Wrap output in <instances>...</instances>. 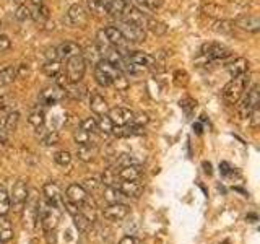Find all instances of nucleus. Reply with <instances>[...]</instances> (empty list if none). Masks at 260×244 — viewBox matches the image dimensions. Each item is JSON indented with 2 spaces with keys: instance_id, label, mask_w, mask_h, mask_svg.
Masks as SVG:
<instances>
[{
  "instance_id": "obj_51",
  "label": "nucleus",
  "mask_w": 260,
  "mask_h": 244,
  "mask_svg": "<svg viewBox=\"0 0 260 244\" xmlns=\"http://www.w3.org/2000/svg\"><path fill=\"white\" fill-rule=\"evenodd\" d=\"M46 59H47V62H52V60H60L57 47H49L46 51Z\"/></svg>"
},
{
  "instance_id": "obj_12",
  "label": "nucleus",
  "mask_w": 260,
  "mask_h": 244,
  "mask_svg": "<svg viewBox=\"0 0 260 244\" xmlns=\"http://www.w3.org/2000/svg\"><path fill=\"white\" fill-rule=\"evenodd\" d=\"M109 119L112 121V124L114 125H125V124H129V122H132V118H134V113H132L130 109H127V108H112V109H109Z\"/></svg>"
},
{
  "instance_id": "obj_57",
  "label": "nucleus",
  "mask_w": 260,
  "mask_h": 244,
  "mask_svg": "<svg viewBox=\"0 0 260 244\" xmlns=\"http://www.w3.org/2000/svg\"><path fill=\"white\" fill-rule=\"evenodd\" d=\"M193 129H197V134H200V132H202V125L200 124H193Z\"/></svg>"
},
{
  "instance_id": "obj_22",
  "label": "nucleus",
  "mask_w": 260,
  "mask_h": 244,
  "mask_svg": "<svg viewBox=\"0 0 260 244\" xmlns=\"http://www.w3.org/2000/svg\"><path fill=\"white\" fill-rule=\"evenodd\" d=\"M236 26L249 33H257L260 30V20L256 15H244L236 20Z\"/></svg>"
},
{
  "instance_id": "obj_19",
  "label": "nucleus",
  "mask_w": 260,
  "mask_h": 244,
  "mask_svg": "<svg viewBox=\"0 0 260 244\" xmlns=\"http://www.w3.org/2000/svg\"><path fill=\"white\" fill-rule=\"evenodd\" d=\"M125 62L129 64H135V65H142V67H151L154 64V55L148 54V52H142V51H135L132 54L125 55Z\"/></svg>"
},
{
  "instance_id": "obj_42",
  "label": "nucleus",
  "mask_w": 260,
  "mask_h": 244,
  "mask_svg": "<svg viewBox=\"0 0 260 244\" xmlns=\"http://www.w3.org/2000/svg\"><path fill=\"white\" fill-rule=\"evenodd\" d=\"M54 162L57 163L59 166H62V168H65V166H69L72 163V153L67 152V150H62V152L54 153Z\"/></svg>"
},
{
  "instance_id": "obj_25",
  "label": "nucleus",
  "mask_w": 260,
  "mask_h": 244,
  "mask_svg": "<svg viewBox=\"0 0 260 244\" xmlns=\"http://www.w3.org/2000/svg\"><path fill=\"white\" fill-rule=\"evenodd\" d=\"M90 108H91V111L96 116H104V114L109 113V104H108L106 99H104V96H101L99 93L91 95V98H90Z\"/></svg>"
},
{
  "instance_id": "obj_41",
  "label": "nucleus",
  "mask_w": 260,
  "mask_h": 244,
  "mask_svg": "<svg viewBox=\"0 0 260 244\" xmlns=\"http://www.w3.org/2000/svg\"><path fill=\"white\" fill-rule=\"evenodd\" d=\"M44 121H46V118H44L42 111H33V113L30 114V118H28L30 125H33L35 129H41V127L44 125Z\"/></svg>"
},
{
  "instance_id": "obj_40",
  "label": "nucleus",
  "mask_w": 260,
  "mask_h": 244,
  "mask_svg": "<svg viewBox=\"0 0 260 244\" xmlns=\"http://www.w3.org/2000/svg\"><path fill=\"white\" fill-rule=\"evenodd\" d=\"M215 31L221 33V35H233L234 31V23L228 20H220L215 23Z\"/></svg>"
},
{
  "instance_id": "obj_46",
  "label": "nucleus",
  "mask_w": 260,
  "mask_h": 244,
  "mask_svg": "<svg viewBox=\"0 0 260 244\" xmlns=\"http://www.w3.org/2000/svg\"><path fill=\"white\" fill-rule=\"evenodd\" d=\"M80 129L90 132V134H95V132H98V122H96L95 118H86V119L81 121Z\"/></svg>"
},
{
  "instance_id": "obj_36",
  "label": "nucleus",
  "mask_w": 260,
  "mask_h": 244,
  "mask_svg": "<svg viewBox=\"0 0 260 244\" xmlns=\"http://www.w3.org/2000/svg\"><path fill=\"white\" fill-rule=\"evenodd\" d=\"M117 169L115 168H109V169H104V173L101 176V182L104 186H117Z\"/></svg>"
},
{
  "instance_id": "obj_17",
  "label": "nucleus",
  "mask_w": 260,
  "mask_h": 244,
  "mask_svg": "<svg viewBox=\"0 0 260 244\" xmlns=\"http://www.w3.org/2000/svg\"><path fill=\"white\" fill-rule=\"evenodd\" d=\"M127 7H129V5H127L125 0H106V2L103 3L104 12L109 16H114V18H122Z\"/></svg>"
},
{
  "instance_id": "obj_37",
  "label": "nucleus",
  "mask_w": 260,
  "mask_h": 244,
  "mask_svg": "<svg viewBox=\"0 0 260 244\" xmlns=\"http://www.w3.org/2000/svg\"><path fill=\"white\" fill-rule=\"evenodd\" d=\"M74 140H75L76 145H91L93 134H90V132H86V130H83V129H78V130H75Z\"/></svg>"
},
{
  "instance_id": "obj_44",
  "label": "nucleus",
  "mask_w": 260,
  "mask_h": 244,
  "mask_svg": "<svg viewBox=\"0 0 260 244\" xmlns=\"http://www.w3.org/2000/svg\"><path fill=\"white\" fill-rule=\"evenodd\" d=\"M31 8L30 7H26L25 3H21L18 5V8H16V12H15V18L18 20V21H26V20H30L31 18Z\"/></svg>"
},
{
  "instance_id": "obj_5",
  "label": "nucleus",
  "mask_w": 260,
  "mask_h": 244,
  "mask_svg": "<svg viewBox=\"0 0 260 244\" xmlns=\"http://www.w3.org/2000/svg\"><path fill=\"white\" fill-rule=\"evenodd\" d=\"M85 72H86V62L81 55H75V57L67 59L64 74L67 75L70 83H80L83 77H85Z\"/></svg>"
},
{
  "instance_id": "obj_49",
  "label": "nucleus",
  "mask_w": 260,
  "mask_h": 244,
  "mask_svg": "<svg viewBox=\"0 0 260 244\" xmlns=\"http://www.w3.org/2000/svg\"><path fill=\"white\" fill-rule=\"evenodd\" d=\"M12 47V41L7 35H0V52H7Z\"/></svg>"
},
{
  "instance_id": "obj_62",
  "label": "nucleus",
  "mask_w": 260,
  "mask_h": 244,
  "mask_svg": "<svg viewBox=\"0 0 260 244\" xmlns=\"http://www.w3.org/2000/svg\"><path fill=\"white\" fill-rule=\"evenodd\" d=\"M0 244H2V243H0Z\"/></svg>"
},
{
  "instance_id": "obj_32",
  "label": "nucleus",
  "mask_w": 260,
  "mask_h": 244,
  "mask_svg": "<svg viewBox=\"0 0 260 244\" xmlns=\"http://www.w3.org/2000/svg\"><path fill=\"white\" fill-rule=\"evenodd\" d=\"M145 30H150L153 35H156V36H163L164 33L168 31V26H166L164 23H161V21H158V20L150 18V16H148L147 23H145Z\"/></svg>"
},
{
  "instance_id": "obj_21",
  "label": "nucleus",
  "mask_w": 260,
  "mask_h": 244,
  "mask_svg": "<svg viewBox=\"0 0 260 244\" xmlns=\"http://www.w3.org/2000/svg\"><path fill=\"white\" fill-rule=\"evenodd\" d=\"M103 35H104V38H106V41L114 47H120L127 42L124 35L120 33V30L117 26H106L103 30Z\"/></svg>"
},
{
  "instance_id": "obj_27",
  "label": "nucleus",
  "mask_w": 260,
  "mask_h": 244,
  "mask_svg": "<svg viewBox=\"0 0 260 244\" xmlns=\"http://www.w3.org/2000/svg\"><path fill=\"white\" fill-rule=\"evenodd\" d=\"M13 238V228L5 215H0V243H8Z\"/></svg>"
},
{
  "instance_id": "obj_20",
  "label": "nucleus",
  "mask_w": 260,
  "mask_h": 244,
  "mask_svg": "<svg viewBox=\"0 0 260 244\" xmlns=\"http://www.w3.org/2000/svg\"><path fill=\"white\" fill-rule=\"evenodd\" d=\"M143 132H145L143 130V127H138L135 124H132V122H129V124H125V125H114V129H112V134L119 138L143 135Z\"/></svg>"
},
{
  "instance_id": "obj_4",
  "label": "nucleus",
  "mask_w": 260,
  "mask_h": 244,
  "mask_svg": "<svg viewBox=\"0 0 260 244\" xmlns=\"http://www.w3.org/2000/svg\"><path fill=\"white\" fill-rule=\"evenodd\" d=\"M239 106H237V113L242 119H249V116L254 109L259 106L260 103V96H259V85H252L247 90V95H242L239 99Z\"/></svg>"
},
{
  "instance_id": "obj_52",
  "label": "nucleus",
  "mask_w": 260,
  "mask_h": 244,
  "mask_svg": "<svg viewBox=\"0 0 260 244\" xmlns=\"http://www.w3.org/2000/svg\"><path fill=\"white\" fill-rule=\"evenodd\" d=\"M249 119H251L252 127H257V125H259V121H260V109H259V106L252 111L251 116H249Z\"/></svg>"
},
{
  "instance_id": "obj_9",
  "label": "nucleus",
  "mask_w": 260,
  "mask_h": 244,
  "mask_svg": "<svg viewBox=\"0 0 260 244\" xmlns=\"http://www.w3.org/2000/svg\"><path fill=\"white\" fill-rule=\"evenodd\" d=\"M202 54L212 60H224L233 55V51L220 42H208L202 46Z\"/></svg>"
},
{
  "instance_id": "obj_6",
  "label": "nucleus",
  "mask_w": 260,
  "mask_h": 244,
  "mask_svg": "<svg viewBox=\"0 0 260 244\" xmlns=\"http://www.w3.org/2000/svg\"><path fill=\"white\" fill-rule=\"evenodd\" d=\"M39 197H37L36 191H31L28 194V199L25 202V225L28 228H35L37 221V212H39Z\"/></svg>"
},
{
  "instance_id": "obj_58",
  "label": "nucleus",
  "mask_w": 260,
  "mask_h": 244,
  "mask_svg": "<svg viewBox=\"0 0 260 244\" xmlns=\"http://www.w3.org/2000/svg\"><path fill=\"white\" fill-rule=\"evenodd\" d=\"M95 2H96V3H99V5H103L104 2H106V0H95Z\"/></svg>"
},
{
  "instance_id": "obj_47",
  "label": "nucleus",
  "mask_w": 260,
  "mask_h": 244,
  "mask_svg": "<svg viewBox=\"0 0 260 244\" xmlns=\"http://www.w3.org/2000/svg\"><path fill=\"white\" fill-rule=\"evenodd\" d=\"M99 184H101V182H99L96 177H86L85 181H83V187H85V191L88 192V191H96L98 187H99Z\"/></svg>"
},
{
  "instance_id": "obj_45",
  "label": "nucleus",
  "mask_w": 260,
  "mask_h": 244,
  "mask_svg": "<svg viewBox=\"0 0 260 244\" xmlns=\"http://www.w3.org/2000/svg\"><path fill=\"white\" fill-rule=\"evenodd\" d=\"M59 140H60V137L57 132H47V134L41 138V145L42 147H54V145H57Z\"/></svg>"
},
{
  "instance_id": "obj_2",
  "label": "nucleus",
  "mask_w": 260,
  "mask_h": 244,
  "mask_svg": "<svg viewBox=\"0 0 260 244\" xmlns=\"http://www.w3.org/2000/svg\"><path fill=\"white\" fill-rule=\"evenodd\" d=\"M60 212H62V207L59 205L46 202V203H39V212H37V221L41 223L44 231H54L55 226L59 225L60 220Z\"/></svg>"
},
{
  "instance_id": "obj_28",
  "label": "nucleus",
  "mask_w": 260,
  "mask_h": 244,
  "mask_svg": "<svg viewBox=\"0 0 260 244\" xmlns=\"http://www.w3.org/2000/svg\"><path fill=\"white\" fill-rule=\"evenodd\" d=\"M16 79H18V77H16V67L15 65H7L5 69L0 70V88L13 83Z\"/></svg>"
},
{
  "instance_id": "obj_10",
  "label": "nucleus",
  "mask_w": 260,
  "mask_h": 244,
  "mask_svg": "<svg viewBox=\"0 0 260 244\" xmlns=\"http://www.w3.org/2000/svg\"><path fill=\"white\" fill-rule=\"evenodd\" d=\"M103 215H104V218L109 221H122L130 215V207L122 202L109 203L108 207L103 210Z\"/></svg>"
},
{
  "instance_id": "obj_54",
  "label": "nucleus",
  "mask_w": 260,
  "mask_h": 244,
  "mask_svg": "<svg viewBox=\"0 0 260 244\" xmlns=\"http://www.w3.org/2000/svg\"><path fill=\"white\" fill-rule=\"evenodd\" d=\"M220 169H221V174H224V176H226V174L229 173V169H231V168H229V164H228V163H221V164H220Z\"/></svg>"
},
{
  "instance_id": "obj_56",
  "label": "nucleus",
  "mask_w": 260,
  "mask_h": 244,
  "mask_svg": "<svg viewBox=\"0 0 260 244\" xmlns=\"http://www.w3.org/2000/svg\"><path fill=\"white\" fill-rule=\"evenodd\" d=\"M203 166H205V168H207V169H205L207 173H208V174H212V164H210V163H208V164H207V163H203Z\"/></svg>"
},
{
  "instance_id": "obj_15",
  "label": "nucleus",
  "mask_w": 260,
  "mask_h": 244,
  "mask_svg": "<svg viewBox=\"0 0 260 244\" xmlns=\"http://www.w3.org/2000/svg\"><path fill=\"white\" fill-rule=\"evenodd\" d=\"M143 176V168L140 164H130L117 168L119 181H140Z\"/></svg>"
},
{
  "instance_id": "obj_55",
  "label": "nucleus",
  "mask_w": 260,
  "mask_h": 244,
  "mask_svg": "<svg viewBox=\"0 0 260 244\" xmlns=\"http://www.w3.org/2000/svg\"><path fill=\"white\" fill-rule=\"evenodd\" d=\"M246 220L249 221V223H256V221L259 220V217L256 213H249V215H246Z\"/></svg>"
},
{
  "instance_id": "obj_43",
  "label": "nucleus",
  "mask_w": 260,
  "mask_h": 244,
  "mask_svg": "<svg viewBox=\"0 0 260 244\" xmlns=\"http://www.w3.org/2000/svg\"><path fill=\"white\" fill-rule=\"evenodd\" d=\"M31 16H35L36 21H39V23H44V21L49 20V8L46 5H36V10L35 13H31Z\"/></svg>"
},
{
  "instance_id": "obj_33",
  "label": "nucleus",
  "mask_w": 260,
  "mask_h": 244,
  "mask_svg": "<svg viewBox=\"0 0 260 244\" xmlns=\"http://www.w3.org/2000/svg\"><path fill=\"white\" fill-rule=\"evenodd\" d=\"M103 197L108 203H117V202H120V199H122L124 196H122V192L117 189V186H106Z\"/></svg>"
},
{
  "instance_id": "obj_50",
  "label": "nucleus",
  "mask_w": 260,
  "mask_h": 244,
  "mask_svg": "<svg viewBox=\"0 0 260 244\" xmlns=\"http://www.w3.org/2000/svg\"><path fill=\"white\" fill-rule=\"evenodd\" d=\"M138 2L143 3L147 8H150V10H156L163 5V0H138Z\"/></svg>"
},
{
  "instance_id": "obj_60",
  "label": "nucleus",
  "mask_w": 260,
  "mask_h": 244,
  "mask_svg": "<svg viewBox=\"0 0 260 244\" xmlns=\"http://www.w3.org/2000/svg\"><path fill=\"white\" fill-rule=\"evenodd\" d=\"M33 3H35V5H41V0H33Z\"/></svg>"
},
{
  "instance_id": "obj_14",
  "label": "nucleus",
  "mask_w": 260,
  "mask_h": 244,
  "mask_svg": "<svg viewBox=\"0 0 260 244\" xmlns=\"http://www.w3.org/2000/svg\"><path fill=\"white\" fill-rule=\"evenodd\" d=\"M65 98V93L62 88H59L57 85H54V86H49L46 88V90H42L41 93V103L44 104H47V106H54V104H57L60 99H64Z\"/></svg>"
},
{
  "instance_id": "obj_3",
  "label": "nucleus",
  "mask_w": 260,
  "mask_h": 244,
  "mask_svg": "<svg viewBox=\"0 0 260 244\" xmlns=\"http://www.w3.org/2000/svg\"><path fill=\"white\" fill-rule=\"evenodd\" d=\"M122 74L119 69H115L112 64H109L106 59H101L95 65V80L99 86L108 88L114 83V80Z\"/></svg>"
},
{
  "instance_id": "obj_24",
  "label": "nucleus",
  "mask_w": 260,
  "mask_h": 244,
  "mask_svg": "<svg viewBox=\"0 0 260 244\" xmlns=\"http://www.w3.org/2000/svg\"><path fill=\"white\" fill-rule=\"evenodd\" d=\"M226 69H228V74L231 75V79L241 77L249 72V60L246 57H237L231 64L226 65Z\"/></svg>"
},
{
  "instance_id": "obj_61",
  "label": "nucleus",
  "mask_w": 260,
  "mask_h": 244,
  "mask_svg": "<svg viewBox=\"0 0 260 244\" xmlns=\"http://www.w3.org/2000/svg\"><path fill=\"white\" fill-rule=\"evenodd\" d=\"M0 30H2V21H0Z\"/></svg>"
},
{
  "instance_id": "obj_8",
  "label": "nucleus",
  "mask_w": 260,
  "mask_h": 244,
  "mask_svg": "<svg viewBox=\"0 0 260 244\" xmlns=\"http://www.w3.org/2000/svg\"><path fill=\"white\" fill-rule=\"evenodd\" d=\"M117 28L124 35L125 41L143 42L147 40V31H145V28H142V26H137L134 23H129V21H125V20H120V23H119Z\"/></svg>"
},
{
  "instance_id": "obj_35",
  "label": "nucleus",
  "mask_w": 260,
  "mask_h": 244,
  "mask_svg": "<svg viewBox=\"0 0 260 244\" xmlns=\"http://www.w3.org/2000/svg\"><path fill=\"white\" fill-rule=\"evenodd\" d=\"M42 72L51 79H55L60 72H62V65H60V60H52V62H46L42 65Z\"/></svg>"
},
{
  "instance_id": "obj_23",
  "label": "nucleus",
  "mask_w": 260,
  "mask_h": 244,
  "mask_svg": "<svg viewBox=\"0 0 260 244\" xmlns=\"http://www.w3.org/2000/svg\"><path fill=\"white\" fill-rule=\"evenodd\" d=\"M57 52H59V59H70L75 57V55H81V47L74 41H65L60 46H57Z\"/></svg>"
},
{
  "instance_id": "obj_11",
  "label": "nucleus",
  "mask_w": 260,
  "mask_h": 244,
  "mask_svg": "<svg viewBox=\"0 0 260 244\" xmlns=\"http://www.w3.org/2000/svg\"><path fill=\"white\" fill-rule=\"evenodd\" d=\"M67 20L70 25L74 26H85L88 23V12L86 8L80 3H74L72 7L67 10Z\"/></svg>"
},
{
  "instance_id": "obj_48",
  "label": "nucleus",
  "mask_w": 260,
  "mask_h": 244,
  "mask_svg": "<svg viewBox=\"0 0 260 244\" xmlns=\"http://www.w3.org/2000/svg\"><path fill=\"white\" fill-rule=\"evenodd\" d=\"M148 122H150V119H148V116L147 114H134V118H132V124H135L138 127H143V125H147Z\"/></svg>"
},
{
  "instance_id": "obj_34",
  "label": "nucleus",
  "mask_w": 260,
  "mask_h": 244,
  "mask_svg": "<svg viewBox=\"0 0 260 244\" xmlns=\"http://www.w3.org/2000/svg\"><path fill=\"white\" fill-rule=\"evenodd\" d=\"M83 59H85V62H91V65H96L99 60L103 59V55H101V51H99V47L98 46H90L86 49L85 52H83L81 55Z\"/></svg>"
},
{
  "instance_id": "obj_7",
  "label": "nucleus",
  "mask_w": 260,
  "mask_h": 244,
  "mask_svg": "<svg viewBox=\"0 0 260 244\" xmlns=\"http://www.w3.org/2000/svg\"><path fill=\"white\" fill-rule=\"evenodd\" d=\"M28 194H30V189H28L26 181L20 179L13 184L12 189V196H10V208L13 207L15 212H21L25 207V202L28 199Z\"/></svg>"
},
{
  "instance_id": "obj_16",
  "label": "nucleus",
  "mask_w": 260,
  "mask_h": 244,
  "mask_svg": "<svg viewBox=\"0 0 260 244\" xmlns=\"http://www.w3.org/2000/svg\"><path fill=\"white\" fill-rule=\"evenodd\" d=\"M42 192H44V196H46V201L47 202L59 205V207H64L62 191H60V187L55 184V182H47V184H44Z\"/></svg>"
},
{
  "instance_id": "obj_59",
  "label": "nucleus",
  "mask_w": 260,
  "mask_h": 244,
  "mask_svg": "<svg viewBox=\"0 0 260 244\" xmlns=\"http://www.w3.org/2000/svg\"><path fill=\"white\" fill-rule=\"evenodd\" d=\"M13 2H15L16 5H21V3H23V0H13Z\"/></svg>"
},
{
  "instance_id": "obj_29",
  "label": "nucleus",
  "mask_w": 260,
  "mask_h": 244,
  "mask_svg": "<svg viewBox=\"0 0 260 244\" xmlns=\"http://www.w3.org/2000/svg\"><path fill=\"white\" fill-rule=\"evenodd\" d=\"M18 122H20V113H18V111H12V113H8L7 118H5L2 130L7 132V134L10 135L12 132L16 130V127H18Z\"/></svg>"
},
{
  "instance_id": "obj_31",
  "label": "nucleus",
  "mask_w": 260,
  "mask_h": 244,
  "mask_svg": "<svg viewBox=\"0 0 260 244\" xmlns=\"http://www.w3.org/2000/svg\"><path fill=\"white\" fill-rule=\"evenodd\" d=\"M76 157L85 163L93 162L95 157H96V150L93 148L91 145H78V148H76Z\"/></svg>"
},
{
  "instance_id": "obj_30",
  "label": "nucleus",
  "mask_w": 260,
  "mask_h": 244,
  "mask_svg": "<svg viewBox=\"0 0 260 244\" xmlns=\"http://www.w3.org/2000/svg\"><path fill=\"white\" fill-rule=\"evenodd\" d=\"M72 217H74V223H75L76 230H78L80 233H86L88 230H90L93 221L88 218L83 212H76L75 215H72Z\"/></svg>"
},
{
  "instance_id": "obj_18",
  "label": "nucleus",
  "mask_w": 260,
  "mask_h": 244,
  "mask_svg": "<svg viewBox=\"0 0 260 244\" xmlns=\"http://www.w3.org/2000/svg\"><path fill=\"white\" fill-rule=\"evenodd\" d=\"M117 189L122 192V196L125 197H140V194L143 191V186L140 181H119Z\"/></svg>"
},
{
  "instance_id": "obj_38",
  "label": "nucleus",
  "mask_w": 260,
  "mask_h": 244,
  "mask_svg": "<svg viewBox=\"0 0 260 244\" xmlns=\"http://www.w3.org/2000/svg\"><path fill=\"white\" fill-rule=\"evenodd\" d=\"M96 122H98V130L99 132H103V134H112L114 124H112V121L109 119L108 114L99 116V119Z\"/></svg>"
},
{
  "instance_id": "obj_39",
  "label": "nucleus",
  "mask_w": 260,
  "mask_h": 244,
  "mask_svg": "<svg viewBox=\"0 0 260 244\" xmlns=\"http://www.w3.org/2000/svg\"><path fill=\"white\" fill-rule=\"evenodd\" d=\"M10 212V194L3 186H0V215H7Z\"/></svg>"
},
{
  "instance_id": "obj_13",
  "label": "nucleus",
  "mask_w": 260,
  "mask_h": 244,
  "mask_svg": "<svg viewBox=\"0 0 260 244\" xmlns=\"http://www.w3.org/2000/svg\"><path fill=\"white\" fill-rule=\"evenodd\" d=\"M65 199L80 207V205H83V202L88 199V192L85 191V187L81 184H70L67 187V191H65Z\"/></svg>"
},
{
  "instance_id": "obj_26",
  "label": "nucleus",
  "mask_w": 260,
  "mask_h": 244,
  "mask_svg": "<svg viewBox=\"0 0 260 244\" xmlns=\"http://www.w3.org/2000/svg\"><path fill=\"white\" fill-rule=\"evenodd\" d=\"M147 18H148L147 15H143L140 10H137V8H134V7H127L125 13H124V16H122V20L129 21V23H134V25H137V26H142V28H145Z\"/></svg>"
},
{
  "instance_id": "obj_1",
  "label": "nucleus",
  "mask_w": 260,
  "mask_h": 244,
  "mask_svg": "<svg viewBox=\"0 0 260 244\" xmlns=\"http://www.w3.org/2000/svg\"><path fill=\"white\" fill-rule=\"evenodd\" d=\"M249 80H251V77L249 74H244L241 77H234V79H231L228 83H226V86L223 88V99L226 104H229V106H233V104H237V101L242 98V95L246 93V88L249 85Z\"/></svg>"
},
{
  "instance_id": "obj_53",
  "label": "nucleus",
  "mask_w": 260,
  "mask_h": 244,
  "mask_svg": "<svg viewBox=\"0 0 260 244\" xmlns=\"http://www.w3.org/2000/svg\"><path fill=\"white\" fill-rule=\"evenodd\" d=\"M119 244H138V241L134 236H124L122 240L119 241Z\"/></svg>"
}]
</instances>
